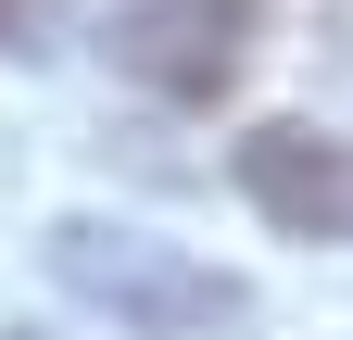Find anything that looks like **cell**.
<instances>
[{"label":"cell","instance_id":"6da1fadb","mask_svg":"<svg viewBox=\"0 0 353 340\" xmlns=\"http://www.w3.org/2000/svg\"><path fill=\"white\" fill-rule=\"evenodd\" d=\"M51 277L76 290V303H101L126 340H214V328L252 315V290L214 277L202 252H176V240H152V227H101V215L51 227Z\"/></svg>","mask_w":353,"mask_h":340},{"label":"cell","instance_id":"7a4b0ae2","mask_svg":"<svg viewBox=\"0 0 353 340\" xmlns=\"http://www.w3.org/2000/svg\"><path fill=\"white\" fill-rule=\"evenodd\" d=\"M252 0H126V13L101 25V51L126 89H152V101H228L240 89V63H252Z\"/></svg>","mask_w":353,"mask_h":340},{"label":"cell","instance_id":"3957f363","mask_svg":"<svg viewBox=\"0 0 353 340\" xmlns=\"http://www.w3.org/2000/svg\"><path fill=\"white\" fill-rule=\"evenodd\" d=\"M240 202L278 240H353V139L341 126H303V114L252 126L240 139Z\"/></svg>","mask_w":353,"mask_h":340},{"label":"cell","instance_id":"277c9868","mask_svg":"<svg viewBox=\"0 0 353 340\" xmlns=\"http://www.w3.org/2000/svg\"><path fill=\"white\" fill-rule=\"evenodd\" d=\"M38 25H51L38 0H0V51H38Z\"/></svg>","mask_w":353,"mask_h":340}]
</instances>
